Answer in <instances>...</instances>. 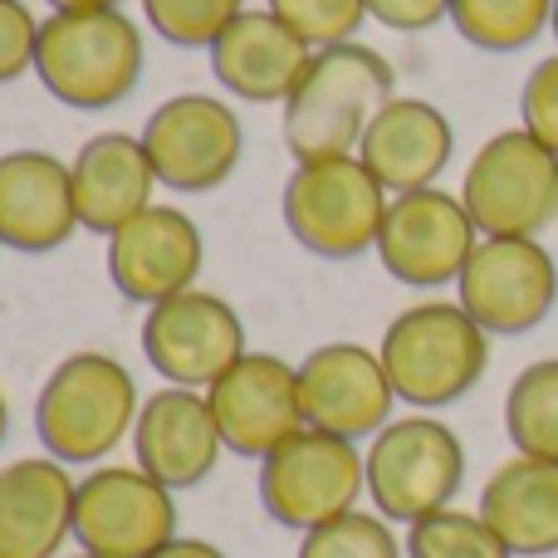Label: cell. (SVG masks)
Segmentation results:
<instances>
[{"label":"cell","mask_w":558,"mask_h":558,"mask_svg":"<svg viewBox=\"0 0 558 558\" xmlns=\"http://www.w3.org/2000/svg\"><path fill=\"white\" fill-rule=\"evenodd\" d=\"M397 98V74L373 45L348 39V45L314 49L304 78L279 108V137L294 162L314 157L357 153L367 123Z\"/></svg>","instance_id":"obj_1"},{"label":"cell","mask_w":558,"mask_h":558,"mask_svg":"<svg viewBox=\"0 0 558 558\" xmlns=\"http://www.w3.org/2000/svg\"><path fill=\"white\" fill-rule=\"evenodd\" d=\"M143 392L137 377L113 353L78 348L59 357L35 397V436L45 456L64 465H104L123 441H133Z\"/></svg>","instance_id":"obj_2"},{"label":"cell","mask_w":558,"mask_h":558,"mask_svg":"<svg viewBox=\"0 0 558 558\" xmlns=\"http://www.w3.org/2000/svg\"><path fill=\"white\" fill-rule=\"evenodd\" d=\"M147 45L123 10H49L39 20L35 78L74 113H108L143 84Z\"/></svg>","instance_id":"obj_3"},{"label":"cell","mask_w":558,"mask_h":558,"mask_svg":"<svg viewBox=\"0 0 558 558\" xmlns=\"http://www.w3.org/2000/svg\"><path fill=\"white\" fill-rule=\"evenodd\" d=\"M383 367L397 402L412 412H441L475 392L490 367V333L461 308V299H422L383 328Z\"/></svg>","instance_id":"obj_4"},{"label":"cell","mask_w":558,"mask_h":558,"mask_svg":"<svg viewBox=\"0 0 558 558\" xmlns=\"http://www.w3.org/2000/svg\"><path fill=\"white\" fill-rule=\"evenodd\" d=\"M392 192L363 167L357 153L294 162L279 192V216L299 251L318 260H357L377 251Z\"/></svg>","instance_id":"obj_5"},{"label":"cell","mask_w":558,"mask_h":558,"mask_svg":"<svg viewBox=\"0 0 558 558\" xmlns=\"http://www.w3.org/2000/svg\"><path fill=\"white\" fill-rule=\"evenodd\" d=\"M367 500L383 520L416 524L451 510L465 485V441L432 412L392 416L367 441Z\"/></svg>","instance_id":"obj_6"},{"label":"cell","mask_w":558,"mask_h":558,"mask_svg":"<svg viewBox=\"0 0 558 558\" xmlns=\"http://www.w3.org/2000/svg\"><path fill=\"white\" fill-rule=\"evenodd\" d=\"M461 202L481 235H534L558 221V153L524 128L485 137L465 162Z\"/></svg>","instance_id":"obj_7"},{"label":"cell","mask_w":558,"mask_h":558,"mask_svg":"<svg viewBox=\"0 0 558 558\" xmlns=\"http://www.w3.org/2000/svg\"><path fill=\"white\" fill-rule=\"evenodd\" d=\"M367 495V461L363 446L328 432H294L279 451L260 461V510L279 530L308 534L338 514L357 510Z\"/></svg>","instance_id":"obj_8"},{"label":"cell","mask_w":558,"mask_h":558,"mask_svg":"<svg viewBox=\"0 0 558 558\" xmlns=\"http://www.w3.org/2000/svg\"><path fill=\"white\" fill-rule=\"evenodd\" d=\"M182 534L177 490L143 465H88L74 495V544L98 558H153Z\"/></svg>","instance_id":"obj_9"},{"label":"cell","mask_w":558,"mask_h":558,"mask_svg":"<svg viewBox=\"0 0 558 558\" xmlns=\"http://www.w3.org/2000/svg\"><path fill=\"white\" fill-rule=\"evenodd\" d=\"M143 147L162 192L206 196L235 177V167L245 157V128L226 98L172 94L147 113Z\"/></svg>","instance_id":"obj_10"},{"label":"cell","mask_w":558,"mask_h":558,"mask_svg":"<svg viewBox=\"0 0 558 558\" xmlns=\"http://www.w3.org/2000/svg\"><path fill=\"white\" fill-rule=\"evenodd\" d=\"M456 299L490 338L534 333L558 304V260L534 235H481Z\"/></svg>","instance_id":"obj_11"},{"label":"cell","mask_w":558,"mask_h":558,"mask_svg":"<svg viewBox=\"0 0 558 558\" xmlns=\"http://www.w3.org/2000/svg\"><path fill=\"white\" fill-rule=\"evenodd\" d=\"M251 353L245 324L231 299L211 289H186L143 314V357L167 387H206Z\"/></svg>","instance_id":"obj_12"},{"label":"cell","mask_w":558,"mask_h":558,"mask_svg":"<svg viewBox=\"0 0 558 558\" xmlns=\"http://www.w3.org/2000/svg\"><path fill=\"white\" fill-rule=\"evenodd\" d=\"M475 245H481V231H475L461 192L426 186V192L392 196L383 235H377V260L397 284L441 289L461 279Z\"/></svg>","instance_id":"obj_13"},{"label":"cell","mask_w":558,"mask_h":558,"mask_svg":"<svg viewBox=\"0 0 558 558\" xmlns=\"http://www.w3.org/2000/svg\"><path fill=\"white\" fill-rule=\"evenodd\" d=\"M206 402L216 412L221 441L241 461H265L270 451L304 432V402H299V363L279 353H245L235 367H226L211 387Z\"/></svg>","instance_id":"obj_14"},{"label":"cell","mask_w":558,"mask_h":558,"mask_svg":"<svg viewBox=\"0 0 558 558\" xmlns=\"http://www.w3.org/2000/svg\"><path fill=\"white\" fill-rule=\"evenodd\" d=\"M299 402L314 432L343 441H373L397 407V387L383 353L367 343H318L299 363Z\"/></svg>","instance_id":"obj_15"},{"label":"cell","mask_w":558,"mask_h":558,"mask_svg":"<svg viewBox=\"0 0 558 558\" xmlns=\"http://www.w3.org/2000/svg\"><path fill=\"white\" fill-rule=\"evenodd\" d=\"M206 270V241L202 226L182 206L153 202L143 216L118 226L108 235V279L128 304H162L172 294L196 289Z\"/></svg>","instance_id":"obj_16"},{"label":"cell","mask_w":558,"mask_h":558,"mask_svg":"<svg viewBox=\"0 0 558 558\" xmlns=\"http://www.w3.org/2000/svg\"><path fill=\"white\" fill-rule=\"evenodd\" d=\"M226 441L206 392L196 387H157L143 397L133 426V461L167 490H196L221 465Z\"/></svg>","instance_id":"obj_17"},{"label":"cell","mask_w":558,"mask_h":558,"mask_svg":"<svg viewBox=\"0 0 558 558\" xmlns=\"http://www.w3.org/2000/svg\"><path fill=\"white\" fill-rule=\"evenodd\" d=\"M74 177L69 162L45 147L0 153V241L20 255H54L78 235Z\"/></svg>","instance_id":"obj_18"},{"label":"cell","mask_w":558,"mask_h":558,"mask_svg":"<svg viewBox=\"0 0 558 558\" xmlns=\"http://www.w3.org/2000/svg\"><path fill=\"white\" fill-rule=\"evenodd\" d=\"M78 481L54 456L0 465V558H64Z\"/></svg>","instance_id":"obj_19"},{"label":"cell","mask_w":558,"mask_h":558,"mask_svg":"<svg viewBox=\"0 0 558 558\" xmlns=\"http://www.w3.org/2000/svg\"><path fill=\"white\" fill-rule=\"evenodd\" d=\"M211 74L241 104H279L294 94V84L304 78L314 49L275 15V10H241L231 25L216 35Z\"/></svg>","instance_id":"obj_20"},{"label":"cell","mask_w":558,"mask_h":558,"mask_svg":"<svg viewBox=\"0 0 558 558\" xmlns=\"http://www.w3.org/2000/svg\"><path fill=\"white\" fill-rule=\"evenodd\" d=\"M451 153H456L451 118L436 104H426V98H407V94H397L392 104L367 123L363 143H357L363 167L392 196L436 186L441 172L451 167Z\"/></svg>","instance_id":"obj_21"},{"label":"cell","mask_w":558,"mask_h":558,"mask_svg":"<svg viewBox=\"0 0 558 558\" xmlns=\"http://www.w3.org/2000/svg\"><path fill=\"white\" fill-rule=\"evenodd\" d=\"M69 177H74L78 226L88 235H104V241L133 216H143L162 186L147 162L143 133H118V128L88 137L69 162Z\"/></svg>","instance_id":"obj_22"},{"label":"cell","mask_w":558,"mask_h":558,"mask_svg":"<svg viewBox=\"0 0 558 558\" xmlns=\"http://www.w3.org/2000/svg\"><path fill=\"white\" fill-rule=\"evenodd\" d=\"M481 520L510 544L514 558L558 554V461L520 451L500 461L481 485Z\"/></svg>","instance_id":"obj_23"},{"label":"cell","mask_w":558,"mask_h":558,"mask_svg":"<svg viewBox=\"0 0 558 558\" xmlns=\"http://www.w3.org/2000/svg\"><path fill=\"white\" fill-rule=\"evenodd\" d=\"M505 436L520 456L558 461V357L520 367L505 392Z\"/></svg>","instance_id":"obj_24"},{"label":"cell","mask_w":558,"mask_h":558,"mask_svg":"<svg viewBox=\"0 0 558 558\" xmlns=\"http://www.w3.org/2000/svg\"><path fill=\"white\" fill-rule=\"evenodd\" d=\"M451 25L485 54H514L554 25V0H451Z\"/></svg>","instance_id":"obj_25"},{"label":"cell","mask_w":558,"mask_h":558,"mask_svg":"<svg viewBox=\"0 0 558 558\" xmlns=\"http://www.w3.org/2000/svg\"><path fill=\"white\" fill-rule=\"evenodd\" d=\"M407 558H514L510 544L481 520V510H436L407 524Z\"/></svg>","instance_id":"obj_26"},{"label":"cell","mask_w":558,"mask_h":558,"mask_svg":"<svg viewBox=\"0 0 558 558\" xmlns=\"http://www.w3.org/2000/svg\"><path fill=\"white\" fill-rule=\"evenodd\" d=\"M294 558H407V544L397 539L392 520H383L377 510H348L299 534Z\"/></svg>","instance_id":"obj_27"},{"label":"cell","mask_w":558,"mask_h":558,"mask_svg":"<svg viewBox=\"0 0 558 558\" xmlns=\"http://www.w3.org/2000/svg\"><path fill=\"white\" fill-rule=\"evenodd\" d=\"M245 0H143V20L153 35H162L177 49H211L216 35L231 25Z\"/></svg>","instance_id":"obj_28"},{"label":"cell","mask_w":558,"mask_h":558,"mask_svg":"<svg viewBox=\"0 0 558 558\" xmlns=\"http://www.w3.org/2000/svg\"><path fill=\"white\" fill-rule=\"evenodd\" d=\"M265 10H275L308 49L348 45L367 20V0H265Z\"/></svg>","instance_id":"obj_29"},{"label":"cell","mask_w":558,"mask_h":558,"mask_svg":"<svg viewBox=\"0 0 558 558\" xmlns=\"http://www.w3.org/2000/svg\"><path fill=\"white\" fill-rule=\"evenodd\" d=\"M520 128L539 137L549 153H558V54L539 59V64L524 74V88H520Z\"/></svg>","instance_id":"obj_30"},{"label":"cell","mask_w":558,"mask_h":558,"mask_svg":"<svg viewBox=\"0 0 558 558\" xmlns=\"http://www.w3.org/2000/svg\"><path fill=\"white\" fill-rule=\"evenodd\" d=\"M39 49V15L25 0H0V84L35 74Z\"/></svg>","instance_id":"obj_31"},{"label":"cell","mask_w":558,"mask_h":558,"mask_svg":"<svg viewBox=\"0 0 558 558\" xmlns=\"http://www.w3.org/2000/svg\"><path fill=\"white\" fill-rule=\"evenodd\" d=\"M367 20L397 35H422L451 20V0H367Z\"/></svg>","instance_id":"obj_32"},{"label":"cell","mask_w":558,"mask_h":558,"mask_svg":"<svg viewBox=\"0 0 558 558\" xmlns=\"http://www.w3.org/2000/svg\"><path fill=\"white\" fill-rule=\"evenodd\" d=\"M153 558H231L221 549V544H211V539H196V534H177L167 549H157Z\"/></svg>","instance_id":"obj_33"},{"label":"cell","mask_w":558,"mask_h":558,"mask_svg":"<svg viewBox=\"0 0 558 558\" xmlns=\"http://www.w3.org/2000/svg\"><path fill=\"white\" fill-rule=\"evenodd\" d=\"M49 10H123V0H45Z\"/></svg>","instance_id":"obj_34"},{"label":"cell","mask_w":558,"mask_h":558,"mask_svg":"<svg viewBox=\"0 0 558 558\" xmlns=\"http://www.w3.org/2000/svg\"><path fill=\"white\" fill-rule=\"evenodd\" d=\"M5 436H10V397L0 387V446H5Z\"/></svg>","instance_id":"obj_35"},{"label":"cell","mask_w":558,"mask_h":558,"mask_svg":"<svg viewBox=\"0 0 558 558\" xmlns=\"http://www.w3.org/2000/svg\"><path fill=\"white\" fill-rule=\"evenodd\" d=\"M549 35L558 39V0H554V25H549Z\"/></svg>","instance_id":"obj_36"},{"label":"cell","mask_w":558,"mask_h":558,"mask_svg":"<svg viewBox=\"0 0 558 558\" xmlns=\"http://www.w3.org/2000/svg\"><path fill=\"white\" fill-rule=\"evenodd\" d=\"M64 558H98V554H84V549H74V554H64Z\"/></svg>","instance_id":"obj_37"},{"label":"cell","mask_w":558,"mask_h":558,"mask_svg":"<svg viewBox=\"0 0 558 558\" xmlns=\"http://www.w3.org/2000/svg\"><path fill=\"white\" fill-rule=\"evenodd\" d=\"M0 251H5V241H0Z\"/></svg>","instance_id":"obj_38"}]
</instances>
